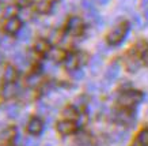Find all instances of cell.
Returning <instances> with one entry per match:
<instances>
[{"instance_id":"7","label":"cell","mask_w":148,"mask_h":146,"mask_svg":"<svg viewBox=\"0 0 148 146\" xmlns=\"http://www.w3.org/2000/svg\"><path fill=\"white\" fill-rule=\"evenodd\" d=\"M21 29H22V22H21V19L18 17L8 18V21L4 25V30L8 34H16V33H19Z\"/></svg>"},{"instance_id":"29","label":"cell","mask_w":148,"mask_h":146,"mask_svg":"<svg viewBox=\"0 0 148 146\" xmlns=\"http://www.w3.org/2000/svg\"><path fill=\"white\" fill-rule=\"evenodd\" d=\"M25 146H38V142H37L34 138H26Z\"/></svg>"},{"instance_id":"28","label":"cell","mask_w":148,"mask_h":146,"mask_svg":"<svg viewBox=\"0 0 148 146\" xmlns=\"http://www.w3.org/2000/svg\"><path fill=\"white\" fill-rule=\"evenodd\" d=\"M141 10L144 12V17L148 18V0H141Z\"/></svg>"},{"instance_id":"21","label":"cell","mask_w":148,"mask_h":146,"mask_svg":"<svg viewBox=\"0 0 148 146\" xmlns=\"http://www.w3.org/2000/svg\"><path fill=\"white\" fill-rule=\"evenodd\" d=\"M7 116L10 119H15L19 116V105L16 104H12L10 105L8 108H7Z\"/></svg>"},{"instance_id":"12","label":"cell","mask_w":148,"mask_h":146,"mask_svg":"<svg viewBox=\"0 0 148 146\" xmlns=\"http://www.w3.org/2000/svg\"><path fill=\"white\" fill-rule=\"evenodd\" d=\"M18 70L15 69L14 66H7L5 69V73H4V81L5 82H15L18 79Z\"/></svg>"},{"instance_id":"9","label":"cell","mask_w":148,"mask_h":146,"mask_svg":"<svg viewBox=\"0 0 148 146\" xmlns=\"http://www.w3.org/2000/svg\"><path fill=\"white\" fill-rule=\"evenodd\" d=\"M18 91H19V89L15 85V82H5V85L1 89V96L5 100H11V98H14V97L18 94Z\"/></svg>"},{"instance_id":"18","label":"cell","mask_w":148,"mask_h":146,"mask_svg":"<svg viewBox=\"0 0 148 146\" xmlns=\"http://www.w3.org/2000/svg\"><path fill=\"white\" fill-rule=\"evenodd\" d=\"M132 21L135 23L136 29H139V30H143L145 26H147V18H144L143 15L140 14H135L132 17Z\"/></svg>"},{"instance_id":"30","label":"cell","mask_w":148,"mask_h":146,"mask_svg":"<svg viewBox=\"0 0 148 146\" xmlns=\"http://www.w3.org/2000/svg\"><path fill=\"white\" fill-rule=\"evenodd\" d=\"M33 3H34V0H18V4L21 7H29Z\"/></svg>"},{"instance_id":"14","label":"cell","mask_w":148,"mask_h":146,"mask_svg":"<svg viewBox=\"0 0 148 146\" xmlns=\"http://www.w3.org/2000/svg\"><path fill=\"white\" fill-rule=\"evenodd\" d=\"M63 115L67 120H76V119H79V112H77L76 107H73V105L67 107V108L63 111Z\"/></svg>"},{"instance_id":"22","label":"cell","mask_w":148,"mask_h":146,"mask_svg":"<svg viewBox=\"0 0 148 146\" xmlns=\"http://www.w3.org/2000/svg\"><path fill=\"white\" fill-rule=\"evenodd\" d=\"M41 83V75L40 74H33L27 78V85L30 87H36Z\"/></svg>"},{"instance_id":"19","label":"cell","mask_w":148,"mask_h":146,"mask_svg":"<svg viewBox=\"0 0 148 146\" xmlns=\"http://www.w3.org/2000/svg\"><path fill=\"white\" fill-rule=\"evenodd\" d=\"M76 143L79 146H91V138L88 134L82 132L76 137Z\"/></svg>"},{"instance_id":"15","label":"cell","mask_w":148,"mask_h":146,"mask_svg":"<svg viewBox=\"0 0 148 146\" xmlns=\"http://www.w3.org/2000/svg\"><path fill=\"white\" fill-rule=\"evenodd\" d=\"M102 67V57L99 55H95L92 56V59L90 62V69H91V73L92 74H98L99 70Z\"/></svg>"},{"instance_id":"27","label":"cell","mask_w":148,"mask_h":146,"mask_svg":"<svg viewBox=\"0 0 148 146\" xmlns=\"http://www.w3.org/2000/svg\"><path fill=\"white\" fill-rule=\"evenodd\" d=\"M48 105L46 104H44V102H40L38 104V112H40L41 115H46V112H48Z\"/></svg>"},{"instance_id":"10","label":"cell","mask_w":148,"mask_h":146,"mask_svg":"<svg viewBox=\"0 0 148 146\" xmlns=\"http://www.w3.org/2000/svg\"><path fill=\"white\" fill-rule=\"evenodd\" d=\"M120 70H121V67H120V63H118V62H114V63L110 64L108 67V70H106V73H105L106 81H108V82H113V81L118 77Z\"/></svg>"},{"instance_id":"32","label":"cell","mask_w":148,"mask_h":146,"mask_svg":"<svg viewBox=\"0 0 148 146\" xmlns=\"http://www.w3.org/2000/svg\"><path fill=\"white\" fill-rule=\"evenodd\" d=\"M141 59H143V62L148 66V48H147V49H144L143 55H141Z\"/></svg>"},{"instance_id":"2","label":"cell","mask_w":148,"mask_h":146,"mask_svg":"<svg viewBox=\"0 0 148 146\" xmlns=\"http://www.w3.org/2000/svg\"><path fill=\"white\" fill-rule=\"evenodd\" d=\"M128 30H129V25L126 22H122L120 25H117L116 28L108 34V42L113 46L121 44L125 40L126 34H128Z\"/></svg>"},{"instance_id":"17","label":"cell","mask_w":148,"mask_h":146,"mask_svg":"<svg viewBox=\"0 0 148 146\" xmlns=\"http://www.w3.org/2000/svg\"><path fill=\"white\" fill-rule=\"evenodd\" d=\"M34 49H36L38 53H48V51L50 49L49 42L46 41V40H44V38H41V40H38V41L36 42Z\"/></svg>"},{"instance_id":"25","label":"cell","mask_w":148,"mask_h":146,"mask_svg":"<svg viewBox=\"0 0 148 146\" xmlns=\"http://www.w3.org/2000/svg\"><path fill=\"white\" fill-rule=\"evenodd\" d=\"M18 14V7L16 6H8L7 8H5V17H8V18H12L15 15Z\"/></svg>"},{"instance_id":"16","label":"cell","mask_w":148,"mask_h":146,"mask_svg":"<svg viewBox=\"0 0 148 146\" xmlns=\"http://www.w3.org/2000/svg\"><path fill=\"white\" fill-rule=\"evenodd\" d=\"M52 3H49L48 0H40L36 6V10L40 12V14H48L50 10H52Z\"/></svg>"},{"instance_id":"20","label":"cell","mask_w":148,"mask_h":146,"mask_svg":"<svg viewBox=\"0 0 148 146\" xmlns=\"http://www.w3.org/2000/svg\"><path fill=\"white\" fill-rule=\"evenodd\" d=\"M32 38V29L29 28V26H25L19 30V40L21 41H29Z\"/></svg>"},{"instance_id":"31","label":"cell","mask_w":148,"mask_h":146,"mask_svg":"<svg viewBox=\"0 0 148 146\" xmlns=\"http://www.w3.org/2000/svg\"><path fill=\"white\" fill-rule=\"evenodd\" d=\"M83 75H84V74H83V71H82V70H79V71H76V73H73V78H75L76 81L82 79V78H83Z\"/></svg>"},{"instance_id":"1","label":"cell","mask_w":148,"mask_h":146,"mask_svg":"<svg viewBox=\"0 0 148 146\" xmlns=\"http://www.w3.org/2000/svg\"><path fill=\"white\" fill-rule=\"evenodd\" d=\"M143 93L139 90H125L118 96V102L124 108H133L143 100Z\"/></svg>"},{"instance_id":"24","label":"cell","mask_w":148,"mask_h":146,"mask_svg":"<svg viewBox=\"0 0 148 146\" xmlns=\"http://www.w3.org/2000/svg\"><path fill=\"white\" fill-rule=\"evenodd\" d=\"M15 132H16V130H15L14 127H8V128H5L4 131L1 132V139H4V141L12 139V138L15 137Z\"/></svg>"},{"instance_id":"11","label":"cell","mask_w":148,"mask_h":146,"mask_svg":"<svg viewBox=\"0 0 148 146\" xmlns=\"http://www.w3.org/2000/svg\"><path fill=\"white\" fill-rule=\"evenodd\" d=\"M79 55L76 53H68L67 57L64 59V64H65V69L68 71H75L79 66Z\"/></svg>"},{"instance_id":"33","label":"cell","mask_w":148,"mask_h":146,"mask_svg":"<svg viewBox=\"0 0 148 146\" xmlns=\"http://www.w3.org/2000/svg\"><path fill=\"white\" fill-rule=\"evenodd\" d=\"M109 1H110V0H98V3H99L101 6H106Z\"/></svg>"},{"instance_id":"4","label":"cell","mask_w":148,"mask_h":146,"mask_svg":"<svg viewBox=\"0 0 148 146\" xmlns=\"http://www.w3.org/2000/svg\"><path fill=\"white\" fill-rule=\"evenodd\" d=\"M84 29V23H83V19L79 18V17H72L69 18L67 23V30L68 33H71L72 36H79Z\"/></svg>"},{"instance_id":"13","label":"cell","mask_w":148,"mask_h":146,"mask_svg":"<svg viewBox=\"0 0 148 146\" xmlns=\"http://www.w3.org/2000/svg\"><path fill=\"white\" fill-rule=\"evenodd\" d=\"M126 69L129 73H136L140 69V60L136 56H128L126 57Z\"/></svg>"},{"instance_id":"23","label":"cell","mask_w":148,"mask_h":146,"mask_svg":"<svg viewBox=\"0 0 148 146\" xmlns=\"http://www.w3.org/2000/svg\"><path fill=\"white\" fill-rule=\"evenodd\" d=\"M12 60H14V63L19 64V66L26 64V57H25V55H23L21 51H16V52L14 53V55H12Z\"/></svg>"},{"instance_id":"26","label":"cell","mask_w":148,"mask_h":146,"mask_svg":"<svg viewBox=\"0 0 148 146\" xmlns=\"http://www.w3.org/2000/svg\"><path fill=\"white\" fill-rule=\"evenodd\" d=\"M139 142L143 146H148V130H143L139 134Z\"/></svg>"},{"instance_id":"3","label":"cell","mask_w":148,"mask_h":146,"mask_svg":"<svg viewBox=\"0 0 148 146\" xmlns=\"http://www.w3.org/2000/svg\"><path fill=\"white\" fill-rule=\"evenodd\" d=\"M117 123L124 124V126H132L135 123V113L129 111L128 108L126 109H120L116 112V116H114Z\"/></svg>"},{"instance_id":"8","label":"cell","mask_w":148,"mask_h":146,"mask_svg":"<svg viewBox=\"0 0 148 146\" xmlns=\"http://www.w3.org/2000/svg\"><path fill=\"white\" fill-rule=\"evenodd\" d=\"M46 57H48L50 62H53V63H58V62H61V60H64L67 57V53H65L64 49L54 46V48H50V49L48 51Z\"/></svg>"},{"instance_id":"5","label":"cell","mask_w":148,"mask_h":146,"mask_svg":"<svg viewBox=\"0 0 148 146\" xmlns=\"http://www.w3.org/2000/svg\"><path fill=\"white\" fill-rule=\"evenodd\" d=\"M77 124L73 123V120H61L57 123V131L61 134V135H71L76 131Z\"/></svg>"},{"instance_id":"6","label":"cell","mask_w":148,"mask_h":146,"mask_svg":"<svg viewBox=\"0 0 148 146\" xmlns=\"http://www.w3.org/2000/svg\"><path fill=\"white\" fill-rule=\"evenodd\" d=\"M42 130H44V123H42V120L40 118L30 119V122L27 124L29 134H32L33 137H37V135H40L41 132H42Z\"/></svg>"}]
</instances>
